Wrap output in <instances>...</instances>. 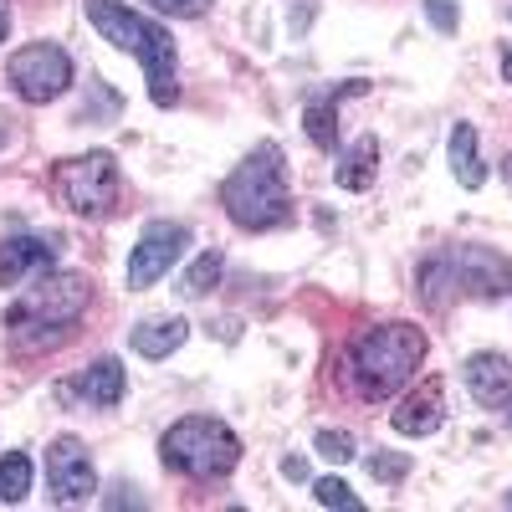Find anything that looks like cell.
<instances>
[{
  "label": "cell",
  "mask_w": 512,
  "mask_h": 512,
  "mask_svg": "<svg viewBox=\"0 0 512 512\" xmlns=\"http://www.w3.org/2000/svg\"><path fill=\"white\" fill-rule=\"evenodd\" d=\"M93 303V282L82 272H47L26 297H16L11 313H6V328L21 333L26 344H47L57 338L67 323H77Z\"/></svg>",
  "instance_id": "cell-4"
},
{
  "label": "cell",
  "mask_w": 512,
  "mask_h": 512,
  "mask_svg": "<svg viewBox=\"0 0 512 512\" xmlns=\"http://www.w3.org/2000/svg\"><path fill=\"white\" fill-rule=\"evenodd\" d=\"M415 292H420V303L431 308V313H446L451 292H461V287H456V272H451V251L431 256V262L415 272Z\"/></svg>",
  "instance_id": "cell-15"
},
{
  "label": "cell",
  "mask_w": 512,
  "mask_h": 512,
  "mask_svg": "<svg viewBox=\"0 0 512 512\" xmlns=\"http://www.w3.org/2000/svg\"><path fill=\"white\" fill-rule=\"evenodd\" d=\"M425 16L436 21V31H456V6L451 0H425Z\"/></svg>",
  "instance_id": "cell-26"
},
{
  "label": "cell",
  "mask_w": 512,
  "mask_h": 512,
  "mask_svg": "<svg viewBox=\"0 0 512 512\" xmlns=\"http://www.w3.org/2000/svg\"><path fill=\"white\" fill-rule=\"evenodd\" d=\"M221 205L241 231H272L292 221V190H287V164L277 144H256L221 185Z\"/></svg>",
  "instance_id": "cell-1"
},
{
  "label": "cell",
  "mask_w": 512,
  "mask_h": 512,
  "mask_svg": "<svg viewBox=\"0 0 512 512\" xmlns=\"http://www.w3.org/2000/svg\"><path fill=\"white\" fill-rule=\"evenodd\" d=\"M425 349L431 344H425V333L415 323H379V328H369L354 344V384H359V395L364 400L395 395L400 384L420 369Z\"/></svg>",
  "instance_id": "cell-3"
},
{
  "label": "cell",
  "mask_w": 512,
  "mask_h": 512,
  "mask_svg": "<svg viewBox=\"0 0 512 512\" xmlns=\"http://www.w3.org/2000/svg\"><path fill=\"white\" fill-rule=\"evenodd\" d=\"M6 31H11V0H0V41H6Z\"/></svg>",
  "instance_id": "cell-29"
},
{
  "label": "cell",
  "mask_w": 512,
  "mask_h": 512,
  "mask_svg": "<svg viewBox=\"0 0 512 512\" xmlns=\"http://www.w3.org/2000/svg\"><path fill=\"white\" fill-rule=\"evenodd\" d=\"M159 456H164L169 472L205 482V477H226L231 466L241 461V441H236V431H231L226 420H210V415H185V420H175V425L164 431Z\"/></svg>",
  "instance_id": "cell-5"
},
{
  "label": "cell",
  "mask_w": 512,
  "mask_h": 512,
  "mask_svg": "<svg viewBox=\"0 0 512 512\" xmlns=\"http://www.w3.org/2000/svg\"><path fill=\"white\" fill-rule=\"evenodd\" d=\"M318 456H328V461H354L359 451H354V436L349 431H318Z\"/></svg>",
  "instance_id": "cell-23"
},
{
  "label": "cell",
  "mask_w": 512,
  "mask_h": 512,
  "mask_svg": "<svg viewBox=\"0 0 512 512\" xmlns=\"http://www.w3.org/2000/svg\"><path fill=\"white\" fill-rule=\"evenodd\" d=\"M31 492V461L21 451L0 456V502H26Z\"/></svg>",
  "instance_id": "cell-20"
},
{
  "label": "cell",
  "mask_w": 512,
  "mask_h": 512,
  "mask_svg": "<svg viewBox=\"0 0 512 512\" xmlns=\"http://www.w3.org/2000/svg\"><path fill=\"white\" fill-rule=\"evenodd\" d=\"M185 333H190V328H185L180 318H149V323H139L128 338H134V354H144V359H169V354L185 344Z\"/></svg>",
  "instance_id": "cell-16"
},
{
  "label": "cell",
  "mask_w": 512,
  "mask_h": 512,
  "mask_svg": "<svg viewBox=\"0 0 512 512\" xmlns=\"http://www.w3.org/2000/svg\"><path fill=\"white\" fill-rule=\"evenodd\" d=\"M507 502H512V497H507Z\"/></svg>",
  "instance_id": "cell-32"
},
{
  "label": "cell",
  "mask_w": 512,
  "mask_h": 512,
  "mask_svg": "<svg viewBox=\"0 0 512 512\" xmlns=\"http://www.w3.org/2000/svg\"><path fill=\"white\" fill-rule=\"evenodd\" d=\"M123 364L118 359H93L88 369H82V395H88V405L98 410H113L123 400Z\"/></svg>",
  "instance_id": "cell-17"
},
{
  "label": "cell",
  "mask_w": 512,
  "mask_h": 512,
  "mask_svg": "<svg viewBox=\"0 0 512 512\" xmlns=\"http://www.w3.org/2000/svg\"><path fill=\"white\" fill-rule=\"evenodd\" d=\"M451 272H456V287L472 292V297H502L512 267L507 256H497L492 246H456L451 251Z\"/></svg>",
  "instance_id": "cell-10"
},
{
  "label": "cell",
  "mask_w": 512,
  "mask_h": 512,
  "mask_svg": "<svg viewBox=\"0 0 512 512\" xmlns=\"http://www.w3.org/2000/svg\"><path fill=\"white\" fill-rule=\"evenodd\" d=\"M72 82V57L62 47H52V41H31V47H21L11 57V88L26 98V103H52L67 93Z\"/></svg>",
  "instance_id": "cell-7"
},
{
  "label": "cell",
  "mask_w": 512,
  "mask_h": 512,
  "mask_svg": "<svg viewBox=\"0 0 512 512\" xmlns=\"http://www.w3.org/2000/svg\"><path fill=\"white\" fill-rule=\"evenodd\" d=\"M349 93H364V82H344V88H328V93L308 98V139L323 154L338 149V98H349Z\"/></svg>",
  "instance_id": "cell-14"
},
{
  "label": "cell",
  "mask_w": 512,
  "mask_h": 512,
  "mask_svg": "<svg viewBox=\"0 0 512 512\" xmlns=\"http://www.w3.org/2000/svg\"><path fill=\"white\" fill-rule=\"evenodd\" d=\"M441 415H446V400H441V379H425L420 390H410L405 400H400V410L390 415V425L400 436H431L436 425H441Z\"/></svg>",
  "instance_id": "cell-12"
},
{
  "label": "cell",
  "mask_w": 512,
  "mask_h": 512,
  "mask_svg": "<svg viewBox=\"0 0 512 512\" xmlns=\"http://www.w3.org/2000/svg\"><path fill=\"white\" fill-rule=\"evenodd\" d=\"M502 175H507V185H512V159H507V164H502Z\"/></svg>",
  "instance_id": "cell-31"
},
{
  "label": "cell",
  "mask_w": 512,
  "mask_h": 512,
  "mask_svg": "<svg viewBox=\"0 0 512 512\" xmlns=\"http://www.w3.org/2000/svg\"><path fill=\"white\" fill-rule=\"evenodd\" d=\"M185 246H190V231L175 226V221H154V226H144L134 256H128V287H154L169 267L180 262V251H185Z\"/></svg>",
  "instance_id": "cell-8"
},
{
  "label": "cell",
  "mask_w": 512,
  "mask_h": 512,
  "mask_svg": "<svg viewBox=\"0 0 512 512\" xmlns=\"http://www.w3.org/2000/svg\"><path fill=\"white\" fill-rule=\"evenodd\" d=\"M282 472H287L292 482H303V477H308V466H303V461H297V456H287V461H282Z\"/></svg>",
  "instance_id": "cell-28"
},
{
  "label": "cell",
  "mask_w": 512,
  "mask_h": 512,
  "mask_svg": "<svg viewBox=\"0 0 512 512\" xmlns=\"http://www.w3.org/2000/svg\"><path fill=\"white\" fill-rule=\"evenodd\" d=\"M405 466H410L405 456H369V477H374V482H400Z\"/></svg>",
  "instance_id": "cell-25"
},
{
  "label": "cell",
  "mask_w": 512,
  "mask_h": 512,
  "mask_svg": "<svg viewBox=\"0 0 512 512\" xmlns=\"http://www.w3.org/2000/svg\"><path fill=\"white\" fill-rule=\"evenodd\" d=\"M338 185L344 190H369L374 185V175H379V139H359L344 159H338Z\"/></svg>",
  "instance_id": "cell-18"
},
{
  "label": "cell",
  "mask_w": 512,
  "mask_h": 512,
  "mask_svg": "<svg viewBox=\"0 0 512 512\" xmlns=\"http://www.w3.org/2000/svg\"><path fill=\"white\" fill-rule=\"evenodd\" d=\"M313 497L323 502V507H344V512H364V502L354 497V487H344L338 477H323V482H313Z\"/></svg>",
  "instance_id": "cell-22"
},
{
  "label": "cell",
  "mask_w": 512,
  "mask_h": 512,
  "mask_svg": "<svg viewBox=\"0 0 512 512\" xmlns=\"http://www.w3.org/2000/svg\"><path fill=\"white\" fill-rule=\"evenodd\" d=\"M144 6H154L164 16H180V21H195V16L210 11V0H144Z\"/></svg>",
  "instance_id": "cell-24"
},
{
  "label": "cell",
  "mask_w": 512,
  "mask_h": 512,
  "mask_svg": "<svg viewBox=\"0 0 512 512\" xmlns=\"http://www.w3.org/2000/svg\"><path fill=\"white\" fill-rule=\"evenodd\" d=\"M47 482H52V497L57 502H88L93 497V456L77 436H57L52 451H47Z\"/></svg>",
  "instance_id": "cell-9"
},
{
  "label": "cell",
  "mask_w": 512,
  "mask_h": 512,
  "mask_svg": "<svg viewBox=\"0 0 512 512\" xmlns=\"http://www.w3.org/2000/svg\"><path fill=\"white\" fill-rule=\"evenodd\" d=\"M82 6H88V21L113 41L118 52L139 57V67L149 77V98L159 108H169L180 98V88H175V36H169L164 26H154V21H144L139 11L118 6V0H82Z\"/></svg>",
  "instance_id": "cell-2"
},
{
  "label": "cell",
  "mask_w": 512,
  "mask_h": 512,
  "mask_svg": "<svg viewBox=\"0 0 512 512\" xmlns=\"http://www.w3.org/2000/svg\"><path fill=\"white\" fill-rule=\"evenodd\" d=\"M11 139H16V118H11L6 108H0V149H6Z\"/></svg>",
  "instance_id": "cell-27"
},
{
  "label": "cell",
  "mask_w": 512,
  "mask_h": 512,
  "mask_svg": "<svg viewBox=\"0 0 512 512\" xmlns=\"http://www.w3.org/2000/svg\"><path fill=\"white\" fill-rule=\"evenodd\" d=\"M216 282H221V251H205L200 262L180 277V292H185V297H205Z\"/></svg>",
  "instance_id": "cell-21"
},
{
  "label": "cell",
  "mask_w": 512,
  "mask_h": 512,
  "mask_svg": "<svg viewBox=\"0 0 512 512\" xmlns=\"http://www.w3.org/2000/svg\"><path fill=\"white\" fill-rule=\"evenodd\" d=\"M502 77H507V82H512V47H507V52H502Z\"/></svg>",
  "instance_id": "cell-30"
},
{
  "label": "cell",
  "mask_w": 512,
  "mask_h": 512,
  "mask_svg": "<svg viewBox=\"0 0 512 512\" xmlns=\"http://www.w3.org/2000/svg\"><path fill=\"white\" fill-rule=\"evenodd\" d=\"M57 262V246L52 241H36V236H11L0 246V287H16L31 272H52Z\"/></svg>",
  "instance_id": "cell-13"
},
{
  "label": "cell",
  "mask_w": 512,
  "mask_h": 512,
  "mask_svg": "<svg viewBox=\"0 0 512 512\" xmlns=\"http://www.w3.org/2000/svg\"><path fill=\"white\" fill-rule=\"evenodd\" d=\"M52 190L67 210H77V216H108V210L118 205V164L113 154H77V159H62L52 164Z\"/></svg>",
  "instance_id": "cell-6"
},
{
  "label": "cell",
  "mask_w": 512,
  "mask_h": 512,
  "mask_svg": "<svg viewBox=\"0 0 512 512\" xmlns=\"http://www.w3.org/2000/svg\"><path fill=\"white\" fill-rule=\"evenodd\" d=\"M466 390H472V400H482L487 410H507L512 405V359L472 354L466 359Z\"/></svg>",
  "instance_id": "cell-11"
},
{
  "label": "cell",
  "mask_w": 512,
  "mask_h": 512,
  "mask_svg": "<svg viewBox=\"0 0 512 512\" xmlns=\"http://www.w3.org/2000/svg\"><path fill=\"white\" fill-rule=\"evenodd\" d=\"M451 169H456V180H461L466 190H477V185L487 180V169H482V159H477V128H472V123H456V128H451Z\"/></svg>",
  "instance_id": "cell-19"
}]
</instances>
